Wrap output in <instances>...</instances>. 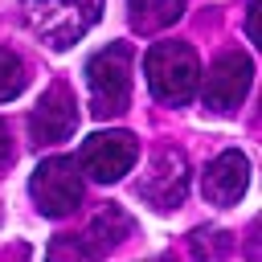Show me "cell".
<instances>
[{
  "label": "cell",
  "mask_w": 262,
  "mask_h": 262,
  "mask_svg": "<svg viewBox=\"0 0 262 262\" xmlns=\"http://www.w3.org/2000/svg\"><path fill=\"white\" fill-rule=\"evenodd\" d=\"M143 74H147V86L160 102L168 106H184L196 86H201V61L196 53L184 45V41H160L147 49L143 57Z\"/></svg>",
  "instance_id": "obj_1"
},
{
  "label": "cell",
  "mask_w": 262,
  "mask_h": 262,
  "mask_svg": "<svg viewBox=\"0 0 262 262\" xmlns=\"http://www.w3.org/2000/svg\"><path fill=\"white\" fill-rule=\"evenodd\" d=\"M86 86H90V111L98 119H115L131 102V45L111 41L86 61Z\"/></svg>",
  "instance_id": "obj_2"
},
{
  "label": "cell",
  "mask_w": 262,
  "mask_h": 262,
  "mask_svg": "<svg viewBox=\"0 0 262 262\" xmlns=\"http://www.w3.org/2000/svg\"><path fill=\"white\" fill-rule=\"evenodd\" d=\"M98 12L102 0H25V25L49 49H70L74 41H82Z\"/></svg>",
  "instance_id": "obj_3"
},
{
  "label": "cell",
  "mask_w": 262,
  "mask_h": 262,
  "mask_svg": "<svg viewBox=\"0 0 262 262\" xmlns=\"http://www.w3.org/2000/svg\"><path fill=\"white\" fill-rule=\"evenodd\" d=\"M29 192L37 201V209L45 217H66L78 209L82 201V168L66 156H53V160H41L33 168V180H29Z\"/></svg>",
  "instance_id": "obj_4"
},
{
  "label": "cell",
  "mask_w": 262,
  "mask_h": 262,
  "mask_svg": "<svg viewBox=\"0 0 262 262\" xmlns=\"http://www.w3.org/2000/svg\"><path fill=\"white\" fill-rule=\"evenodd\" d=\"M135 160H139V143L131 131H94L82 143L78 168L86 176H94L98 184H115L135 168Z\"/></svg>",
  "instance_id": "obj_5"
},
{
  "label": "cell",
  "mask_w": 262,
  "mask_h": 262,
  "mask_svg": "<svg viewBox=\"0 0 262 262\" xmlns=\"http://www.w3.org/2000/svg\"><path fill=\"white\" fill-rule=\"evenodd\" d=\"M254 82V61L242 49H225L205 70V106L209 111H233Z\"/></svg>",
  "instance_id": "obj_6"
},
{
  "label": "cell",
  "mask_w": 262,
  "mask_h": 262,
  "mask_svg": "<svg viewBox=\"0 0 262 262\" xmlns=\"http://www.w3.org/2000/svg\"><path fill=\"white\" fill-rule=\"evenodd\" d=\"M135 192H139L151 209H160V213L176 209V205L184 201V192H188V160H184L176 147H164V151L151 160V168L143 172V180H139Z\"/></svg>",
  "instance_id": "obj_7"
},
{
  "label": "cell",
  "mask_w": 262,
  "mask_h": 262,
  "mask_svg": "<svg viewBox=\"0 0 262 262\" xmlns=\"http://www.w3.org/2000/svg\"><path fill=\"white\" fill-rule=\"evenodd\" d=\"M74 127H78V102H74V94L57 82V86H49V90L41 94L37 111L29 115V131H33L37 143H61V139L74 135Z\"/></svg>",
  "instance_id": "obj_8"
},
{
  "label": "cell",
  "mask_w": 262,
  "mask_h": 262,
  "mask_svg": "<svg viewBox=\"0 0 262 262\" xmlns=\"http://www.w3.org/2000/svg\"><path fill=\"white\" fill-rule=\"evenodd\" d=\"M250 184V160L242 151H221L205 168V196L213 205H237Z\"/></svg>",
  "instance_id": "obj_9"
},
{
  "label": "cell",
  "mask_w": 262,
  "mask_h": 262,
  "mask_svg": "<svg viewBox=\"0 0 262 262\" xmlns=\"http://www.w3.org/2000/svg\"><path fill=\"white\" fill-rule=\"evenodd\" d=\"M184 0H127V20L135 33H160L172 20H180Z\"/></svg>",
  "instance_id": "obj_10"
},
{
  "label": "cell",
  "mask_w": 262,
  "mask_h": 262,
  "mask_svg": "<svg viewBox=\"0 0 262 262\" xmlns=\"http://www.w3.org/2000/svg\"><path fill=\"white\" fill-rule=\"evenodd\" d=\"M90 254H102V250H115L123 237H131V217L119 209V205H106L98 217H94V225H90Z\"/></svg>",
  "instance_id": "obj_11"
},
{
  "label": "cell",
  "mask_w": 262,
  "mask_h": 262,
  "mask_svg": "<svg viewBox=\"0 0 262 262\" xmlns=\"http://www.w3.org/2000/svg\"><path fill=\"white\" fill-rule=\"evenodd\" d=\"M25 82H29V74H25V61H20L12 49H0V102L16 98V94L25 90Z\"/></svg>",
  "instance_id": "obj_12"
},
{
  "label": "cell",
  "mask_w": 262,
  "mask_h": 262,
  "mask_svg": "<svg viewBox=\"0 0 262 262\" xmlns=\"http://www.w3.org/2000/svg\"><path fill=\"white\" fill-rule=\"evenodd\" d=\"M246 33H250V41H258V0H250V12H246Z\"/></svg>",
  "instance_id": "obj_13"
},
{
  "label": "cell",
  "mask_w": 262,
  "mask_h": 262,
  "mask_svg": "<svg viewBox=\"0 0 262 262\" xmlns=\"http://www.w3.org/2000/svg\"><path fill=\"white\" fill-rule=\"evenodd\" d=\"M8 160H12V143H8V127L0 123V168H4Z\"/></svg>",
  "instance_id": "obj_14"
}]
</instances>
